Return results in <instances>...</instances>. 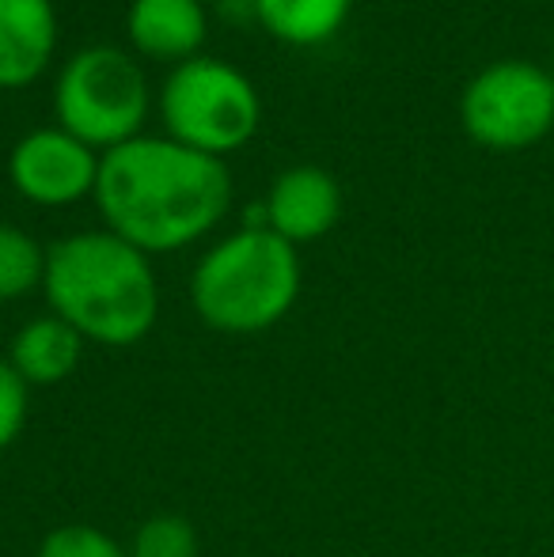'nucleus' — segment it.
Returning a JSON list of instances; mask_svg holds the SVG:
<instances>
[{
	"label": "nucleus",
	"instance_id": "12",
	"mask_svg": "<svg viewBox=\"0 0 554 557\" xmlns=\"http://www.w3.org/2000/svg\"><path fill=\"white\" fill-rule=\"evenodd\" d=\"M255 23L278 42L311 50L346 27L354 0H247Z\"/></svg>",
	"mask_w": 554,
	"mask_h": 557
},
{
	"label": "nucleus",
	"instance_id": "1",
	"mask_svg": "<svg viewBox=\"0 0 554 557\" xmlns=\"http://www.w3.org/2000/svg\"><path fill=\"white\" fill-rule=\"evenodd\" d=\"M96 206L107 232L137 250L168 255L206 239L232 209L229 163L178 145L171 137H140L103 152Z\"/></svg>",
	"mask_w": 554,
	"mask_h": 557
},
{
	"label": "nucleus",
	"instance_id": "14",
	"mask_svg": "<svg viewBox=\"0 0 554 557\" xmlns=\"http://www.w3.org/2000/svg\"><path fill=\"white\" fill-rule=\"evenodd\" d=\"M198 550L201 543L194 523L175 512L148 516L130 543V557H198Z\"/></svg>",
	"mask_w": 554,
	"mask_h": 557
},
{
	"label": "nucleus",
	"instance_id": "6",
	"mask_svg": "<svg viewBox=\"0 0 554 557\" xmlns=\"http://www.w3.org/2000/svg\"><path fill=\"white\" fill-rule=\"evenodd\" d=\"M459 122L479 148L525 152L554 129V73L535 61L505 58L467 81Z\"/></svg>",
	"mask_w": 554,
	"mask_h": 557
},
{
	"label": "nucleus",
	"instance_id": "13",
	"mask_svg": "<svg viewBox=\"0 0 554 557\" xmlns=\"http://www.w3.org/2000/svg\"><path fill=\"white\" fill-rule=\"evenodd\" d=\"M46 247L20 224H0V304L42 288Z\"/></svg>",
	"mask_w": 554,
	"mask_h": 557
},
{
	"label": "nucleus",
	"instance_id": "9",
	"mask_svg": "<svg viewBox=\"0 0 554 557\" xmlns=\"http://www.w3.org/2000/svg\"><path fill=\"white\" fill-rule=\"evenodd\" d=\"M209 38L206 0H130L126 42L130 53L156 65H183L201 58Z\"/></svg>",
	"mask_w": 554,
	"mask_h": 557
},
{
	"label": "nucleus",
	"instance_id": "16",
	"mask_svg": "<svg viewBox=\"0 0 554 557\" xmlns=\"http://www.w3.org/2000/svg\"><path fill=\"white\" fill-rule=\"evenodd\" d=\"M27 403L30 387L23 383V375L8 360H0V451L15 444V436L27 425Z\"/></svg>",
	"mask_w": 554,
	"mask_h": 557
},
{
	"label": "nucleus",
	"instance_id": "7",
	"mask_svg": "<svg viewBox=\"0 0 554 557\" xmlns=\"http://www.w3.org/2000/svg\"><path fill=\"white\" fill-rule=\"evenodd\" d=\"M99 163L103 156L88 148L81 137H73L61 125L23 133L8 152V178L15 194L30 206L65 209L84 198H96Z\"/></svg>",
	"mask_w": 554,
	"mask_h": 557
},
{
	"label": "nucleus",
	"instance_id": "4",
	"mask_svg": "<svg viewBox=\"0 0 554 557\" xmlns=\"http://www.w3.org/2000/svg\"><path fill=\"white\" fill-rule=\"evenodd\" d=\"M152 91L137 53L114 42L76 50L53 81L58 125L99 156L145 133Z\"/></svg>",
	"mask_w": 554,
	"mask_h": 557
},
{
	"label": "nucleus",
	"instance_id": "3",
	"mask_svg": "<svg viewBox=\"0 0 554 557\" xmlns=\"http://www.w3.org/2000/svg\"><path fill=\"white\" fill-rule=\"evenodd\" d=\"M300 296V250L262 224H244L201 255L190 304L221 334H262L293 311Z\"/></svg>",
	"mask_w": 554,
	"mask_h": 557
},
{
	"label": "nucleus",
	"instance_id": "8",
	"mask_svg": "<svg viewBox=\"0 0 554 557\" xmlns=\"http://www.w3.org/2000/svg\"><path fill=\"white\" fill-rule=\"evenodd\" d=\"M262 213H267L270 232H278L293 247H304V243L323 239L338 224L342 186L319 163H293L274 178Z\"/></svg>",
	"mask_w": 554,
	"mask_h": 557
},
{
	"label": "nucleus",
	"instance_id": "15",
	"mask_svg": "<svg viewBox=\"0 0 554 557\" xmlns=\"http://www.w3.org/2000/svg\"><path fill=\"white\" fill-rule=\"evenodd\" d=\"M38 557H130V550H122L107 531L91 523H65L42 539Z\"/></svg>",
	"mask_w": 554,
	"mask_h": 557
},
{
	"label": "nucleus",
	"instance_id": "2",
	"mask_svg": "<svg viewBox=\"0 0 554 557\" xmlns=\"http://www.w3.org/2000/svg\"><path fill=\"white\" fill-rule=\"evenodd\" d=\"M42 293L53 315L96 345H137L160 315L148 255L107 227L46 247Z\"/></svg>",
	"mask_w": 554,
	"mask_h": 557
},
{
	"label": "nucleus",
	"instance_id": "11",
	"mask_svg": "<svg viewBox=\"0 0 554 557\" xmlns=\"http://www.w3.org/2000/svg\"><path fill=\"white\" fill-rule=\"evenodd\" d=\"M84 357V337L50 311V315H38L12 337V352H8V364L23 375L27 387H50L61 383L81 368Z\"/></svg>",
	"mask_w": 554,
	"mask_h": 557
},
{
	"label": "nucleus",
	"instance_id": "5",
	"mask_svg": "<svg viewBox=\"0 0 554 557\" xmlns=\"http://www.w3.org/2000/svg\"><path fill=\"white\" fill-rule=\"evenodd\" d=\"M156 111L163 137L213 160H229L232 152L247 148L262 125V99L255 81L232 61L209 53L183 61L163 76Z\"/></svg>",
	"mask_w": 554,
	"mask_h": 557
},
{
	"label": "nucleus",
	"instance_id": "10",
	"mask_svg": "<svg viewBox=\"0 0 554 557\" xmlns=\"http://www.w3.org/2000/svg\"><path fill=\"white\" fill-rule=\"evenodd\" d=\"M58 38L53 0H0V91H23L42 81Z\"/></svg>",
	"mask_w": 554,
	"mask_h": 557
}]
</instances>
